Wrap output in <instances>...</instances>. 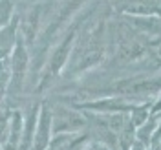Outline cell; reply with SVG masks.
<instances>
[{"instance_id":"obj_1","label":"cell","mask_w":161,"mask_h":150,"mask_svg":"<svg viewBox=\"0 0 161 150\" xmlns=\"http://www.w3.org/2000/svg\"><path fill=\"white\" fill-rule=\"evenodd\" d=\"M48 132H50V112L44 110L39 123V136H37V150H44L48 143Z\"/></svg>"},{"instance_id":"obj_2","label":"cell","mask_w":161,"mask_h":150,"mask_svg":"<svg viewBox=\"0 0 161 150\" xmlns=\"http://www.w3.org/2000/svg\"><path fill=\"white\" fill-rule=\"evenodd\" d=\"M8 132H9V125L6 117H0V141H6L8 139Z\"/></svg>"},{"instance_id":"obj_3","label":"cell","mask_w":161,"mask_h":150,"mask_svg":"<svg viewBox=\"0 0 161 150\" xmlns=\"http://www.w3.org/2000/svg\"><path fill=\"white\" fill-rule=\"evenodd\" d=\"M132 150H143V147H141L139 143H136V145H132Z\"/></svg>"}]
</instances>
